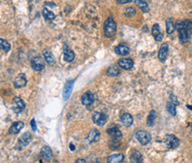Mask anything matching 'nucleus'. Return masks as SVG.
<instances>
[{
	"instance_id": "obj_29",
	"label": "nucleus",
	"mask_w": 192,
	"mask_h": 163,
	"mask_svg": "<svg viewBox=\"0 0 192 163\" xmlns=\"http://www.w3.org/2000/svg\"><path fill=\"white\" fill-rule=\"evenodd\" d=\"M167 109L168 113L171 114V115L175 116V114H176V107H175V104H174L173 102H168V103H167Z\"/></svg>"
},
{
	"instance_id": "obj_3",
	"label": "nucleus",
	"mask_w": 192,
	"mask_h": 163,
	"mask_svg": "<svg viewBox=\"0 0 192 163\" xmlns=\"http://www.w3.org/2000/svg\"><path fill=\"white\" fill-rule=\"evenodd\" d=\"M135 137H136L137 140L139 141L143 146H146V145H148L151 142V135H150V133H148L147 131H145V130H139V131H137L136 134H135Z\"/></svg>"
},
{
	"instance_id": "obj_31",
	"label": "nucleus",
	"mask_w": 192,
	"mask_h": 163,
	"mask_svg": "<svg viewBox=\"0 0 192 163\" xmlns=\"http://www.w3.org/2000/svg\"><path fill=\"white\" fill-rule=\"evenodd\" d=\"M0 43H1V48H2L6 53H8L9 50H10V48H11L10 44H9L7 41L5 40V39H3V38L0 39Z\"/></svg>"
},
{
	"instance_id": "obj_43",
	"label": "nucleus",
	"mask_w": 192,
	"mask_h": 163,
	"mask_svg": "<svg viewBox=\"0 0 192 163\" xmlns=\"http://www.w3.org/2000/svg\"><path fill=\"white\" fill-rule=\"evenodd\" d=\"M191 15H192V12H191Z\"/></svg>"
},
{
	"instance_id": "obj_36",
	"label": "nucleus",
	"mask_w": 192,
	"mask_h": 163,
	"mask_svg": "<svg viewBox=\"0 0 192 163\" xmlns=\"http://www.w3.org/2000/svg\"><path fill=\"white\" fill-rule=\"evenodd\" d=\"M131 1H132V0H117L118 4H120V5H124V4L129 3V2H131Z\"/></svg>"
},
{
	"instance_id": "obj_9",
	"label": "nucleus",
	"mask_w": 192,
	"mask_h": 163,
	"mask_svg": "<svg viewBox=\"0 0 192 163\" xmlns=\"http://www.w3.org/2000/svg\"><path fill=\"white\" fill-rule=\"evenodd\" d=\"M74 83H75V82L73 81V80H71V81L66 82V83L65 84V87L63 89V99L65 100L68 99V98L70 97V94H71L72 91H73Z\"/></svg>"
},
{
	"instance_id": "obj_38",
	"label": "nucleus",
	"mask_w": 192,
	"mask_h": 163,
	"mask_svg": "<svg viewBox=\"0 0 192 163\" xmlns=\"http://www.w3.org/2000/svg\"><path fill=\"white\" fill-rule=\"evenodd\" d=\"M75 163H86V161L84 159H78L75 161Z\"/></svg>"
},
{
	"instance_id": "obj_24",
	"label": "nucleus",
	"mask_w": 192,
	"mask_h": 163,
	"mask_svg": "<svg viewBox=\"0 0 192 163\" xmlns=\"http://www.w3.org/2000/svg\"><path fill=\"white\" fill-rule=\"evenodd\" d=\"M135 6H138L144 12H148L150 10L148 4L144 0H135Z\"/></svg>"
},
{
	"instance_id": "obj_16",
	"label": "nucleus",
	"mask_w": 192,
	"mask_h": 163,
	"mask_svg": "<svg viewBox=\"0 0 192 163\" xmlns=\"http://www.w3.org/2000/svg\"><path fill=\"white\" fill-rule=\"evenodd\" d=\"M24 127V123L22 122H14V123H12V126L10 127V128H9V131H10V133L11 134H18L21 129H22V128Z\"/></svg>"
},
{
	"instance_id": "obj_21",
	"label": "nucleus",
	"mask_w": 192,
	"mask_h": 163,
	"mask_svg": "<svg viewBox=\"0 0 192 163\" xmlns=\"http://www.w3.org/2000/svg\"><path fill=\"white\" fill-rule=\"evenodd\" d=\"M114 52L119 55H121V56H125V55H128L129 53V48L125 44H120V45H117L114 49Z\"/></svg>"
},
{
	"instance_id": "obj_15",
	"label": "nucleus",
	"mask_w": 192,
	"mask_h": 163,
	"mask_svg": "<svg viewBox=\"0 0 192 163\" xmlns=\"http://www.w3.org/2000/svg\"><path fill=\"white\" fill-rule=\"evenodd\" d=\"M167 53H168V44H163L158 52V58L160 59V61L164 62L166 60V58L167 57Z\"/></svg>"
},
{
	"instance_id": "obj_19",
	"label": "nucleus",
	"mask_w": 192,
	"mask_h": 163,
	"mask_svg": "<svg viewBox=\"0 0 192 163\" xmlns=\"http://www.w3.org/2000/svg\"><path fill=\"white\" fill-rule=\"evenodd\" d=\"M151 33H152V35L155 37V39L157 41L162 40L163 35H162V33L160 32V29H159L158 24H154V25H153L152 29H151Z\"/></svg>"
},
{
	"instance_id": "obj_40",
	"label": "nucleus",
	"mask_w": 192,
	"mask_h": 163,
	"mask_svg": "<svg viewBox=\"0 0 192 163\" xmlns=\"http://www.w3.org/2000/svg\"><path fill=\"white\" fill-rule=\"evenodd\" d=\"M187 107H188V108H190V109H192V106H190V105H187Z\"/></svg>"
},
{
	"instance_id": "obj_37",
	"label": "nucleus",
	"mask_w": 192,
	"mask_h": 163,
	"mask_svg": "<svg viewBox=\"0 0 192 163\" xmlns=\"http://www.w3.org/2000/svg\"><path fill=\"white\" fill-rule=\"evenodd\" d=\"M171 99L173 100V103H174V104H178V103H177V99H176V97H175V96H174V95H171Z\"/></svg>"
},
{
	"instance_id": "obj_26",
	"label": "nucleus",
	"mask_w": 192,
	"mask_h": 163,
	"mask_svg": "<svg viewBox=\"0 0 192 163\" xmlns=\"http://www.w3.org/2000/svg\"><path fill=\"white\" fill-rule=\"evenodd\" d=\"M166 24H167V34H172L175 29V26L174 25V22H173V19L168 18L166 21Z\"/></svg>"
},
{
	"instance_id": "obj_23",
	"label": "nucleus",
	"mask_w": 192,
	"mask_h": 163,
	"mask_svg": "<svg viewBox=\"0 0 192 163\" xmlns=\"http://www.w3.org/2000/svg\"><path fill=\"white\" fill-rule=\"evenodd\" d=\"M144 157L140 151H135L130 156V163H143Z\"/></svg>"
},
{
	"instance_id": "obj_6",
	"label": "nucleus",
	"mask_w": 192,
	"mask_h": 163,
	"mask_svg": "<svg viewBox=\"0 0 192 163\" xmlns=\"http://www.w3.org/2000/svg\"><path fill=\"white\" fill-rule=\"evenodd\" d=\"M31 67L35 71H41L45 67L44 60L41 57H39V56L35 57V58H33L31 59Z\"/></svg>"
},
{
	"instance_id": "obj_12",
	"label": "nucleus",
	"mask_w": 192,
	"mask_h": 163,
	"mask_svg": "<svg viewBox=\"0 0 192 163\" xmlns=\"http://www.w3.org/2000/svg\"><path fill=\"white\" fill-rule=\"evenodd\" d=\"M119 66L123 69L129 70L131 69L134 66V62L130 58H121L119 60Z\"/></svg>"
},
{
	"instance_id": "obj_10",
	"label": "nucleus",
	"mask_w": 192,
	"mask_h": 163,
	"mask_svg": "<svg viewBox=\"0 0 192 163\" xmlns=\"http://www.w3.org/2000/svg\"><path fill=\"white\" fill-rule=\"evenodd\" d=\"M53 151L49 146H43L41 150V157L44 161H49L53 158Z\"/></svg>"
},
{
	"instance_id": "obj_32",
	"label": "nucleus",
	"mask_w": 192,
	"mask_h": 163,
	"mask_svg": "<svg viewBox=\"0 0 192 163\" xmlns=\"http://www.w3.org/2000/svg\"><path fill=\"white\" fill-rule=\"evenodd\" d=\"M124 15L128 18H131L135 16V8H133V7H128V8L125 10V12H124Z\"/></svg>"
},
{
	"instance_id": "obj_14",
	"label": "nucleus",
	"mask_w": 192,
	"mask_h": 163,
	"mask_svg": "<svg viewBox=\"0 0 192 163\" xmlns=\"http://www.w3.org/2000/svg\"><path fill=\"white\" fill-rule=\"evenodd\" d=\"M106 131H107V134L109 135L111 137H112L113 139H120L122 137V134H121V130L116 127L108 128Z\"/></svg>"
},
{
	"instance_id": "obj_25",
	"label": "nucleus",
	"mask_w": 192,
	"mask_h": 163,
	"mask_svg": "<svg viewBox=\"0 0 192 163\" xmlns=\"http://www.w3.org/2000/svg\"><path fill=\"white\" fill-rule=\"evenodd\" d=\"M107 75L109 76H118L120 75L121 71L119 69V68H117L116 66H112L110 68H108V69L106 71Z\"/></svg>"
},
{
	"instance_id": "obj_30",
	"label": "nucleus",
	"mask_w": 192,
	"mask_h": 163,
	"mask_svg": "<svg viewBox=\"0 0 192 163\" xmlns=\"http://www.w3.org/2000/svg\"><path fill=\"white\" fill-rule=\"evenodd\" d=\"M43 17L45 18L46 20H48V21H52V20H53V19L55 18V14H54L53 12L49 11L48 9H43Z\"/></svg>"
},
{
	"instance_id": "obj_27",
	"label": "nucleus",
	"mask_w": 192,
	"mask_h": 163,
	"mask_svg": "<svg viewBox=\"0 0 192 163\" xmlns=\"http://www.w3.org/2000/svg\"><path fill=\"white\" fill-rule=\"evenodd\" d=\"M43 57H44V59H45V61L48 64H53V62H54V60H55L53 53H51L50 51H47V50H45L43 52Z\"/></svg>"
},
{
	"instance_id": "obj_41",
	"label": "nucleus",
	"mask_w": 192,
	"mask_h": 163,
	"mask_svg": "<svg viewBox=\"0 0 192 163\" xmlns=\"http://www.w3.org/2000/svg\"><path fill=\"white\" fill-rule=\"evenodd\" d=\"M190 129H191V132H192V124H191V126H190Z\"/></svg>"
},
{
	"instance_id": "obj_33",
	"label": "nucleus",
	"mask_w": 192,
	"mask_h": 163,
	"mask_svg": "<svg viewBox=\"0 0 192 163\" xmlns=\"http://www.w3.org/2000/svg\"><path fill=\"white\" fill-rule=\"evenodd\" d=\"M184 25L187 32L190 34V35L192 34V21L190 20H184Z\"/></svg>"
},
{
	"instance_id": "obj_34",
	"label": "nucleus",
	"mask_w": 192,
	"mask_h": 163,
	"mask_svg": "<svg viewBox=\"0 0 192 163\" xmlns=\"http://www.w3.org/2000/svg\"><path fill=\"white\" fill-rule=\"evenodd\" d=\"M121 143L120 141H118V139H113L112 142L109 143V147L112 149H118L121 147Z\"/></svg>"
},
{
	"instance_id": "obj_13",
	"label": "nucleus",
	"mask_w": 192,
	"mask_h": 163,
	"mask_svg": "<svg viewBox=\"0 0 192 163\" xmlns=\"http://www.w3.org/2000/svg\"><path fill=\"white\" fill-rule=\"evenodd\" d=\"M13 84L16 88H22L27 84V78L24 74H20L19 76L15 78L13 82Z\"/></svg>"
},
{
	"instance_id": "obj_2",
	"label": "nucleus",
	"mask_w": 192,
	"mask_h": 163,
	"mask_svg": "<svg viewBox=\"0 0 192 163\" xmlns=\"http://www.w3.org/2000/svg\"><path fill=\"white\" fill-rule=\"evenodd\" d=\"M117 30L116 22L112 18L109 17L104 24V33L106 37H112L115 35Z\"/></svg>"
},
{
	"instance_id": "obj_5",
	"label": "nucleus",
	"mask_w": 192,
	"mask_h": 163,
	"mask_svg": "<svg viewBox=\"0 0 192 163\" xmlns=\"http://www.w3.org/2000/svg\"><path fill=\"white\" fill-rule=\"evenodd\" d=\"M166 146L169 149H175L180 145V141L175 135H167L165 139Z\"/></svg>"
},
{
	"instance_id": "obj_20",
	"label": "nucleus",
	"mask_w": 192,
	"mask_h": 163,
	"mask_svg": "<svg viewBox=\"0 0 192 163\" xmlns=\"http://www.w3.org/2000/svg\"><path fill=\"white\" fill-rule=\"evenodd\" d=\"M124 160V155L122 153H118V154H112L108 157L107 162L108 163H121Z\"/></svg>"
},
{
	"instance_id": "obj_42",
	"label": "nucleus",
	"mask_w": 192,
	"mask_h": 163,
	"mask_svg": "<svg viewBox=\"0 0 192 163\" xmlns=\"http://www.w3.org/2000/svg\"><path fill=\"white\" fill-rule=\"evenodd\" d=\"M53 163H58V162H53Z\"/></svg>"
},
{
	"instance_id": "obj_17",
	"label": "nucleus",
	"mask_w": 192,
	"mask_h": 163,
	"mask_svg": "<svg viewBox=\"0 0 192 163\" xmlns=\"http://www.w3.org/2000/svg\"><path fill=\"white\" fill-rule=\"evenodd\" d=\"M99 137H100V132H99L98 129H96V128L91 129V130L89 132V135H88V140H89V143L97 142V141L99 139Z\"/></svg>"
},
{
	"instance_id": "obj_22",
	"label": "nucleus",
	"mask_w": 192,
	"mask_h": 163,
	"mask_svg": "<svg viewBox=\"0 0 192 163\" xmlns=\"http://www.w3.org/2000/svg\"><path fill=\"white\" fill-rule=\"evenodd\" d=\"M75 58V53L74 52L69 49L66 45H65L64 47V59L67 62H71L72 60H74Z\"/></svg>"
},
{
	"instance_id": "obj_35",
	"label": "nucleus",
	"mask_w": 192,
	"mask_h": 163,
	"mask_svg": "<svg viewBox=\"0 0 192 163\" xmlns=\"http://www.w3.org/2000/svg\"><path fill=\"white\" fill-rule=\"evenodd\" d=\"M31 127H32V129H33V131H34V132H35V131H36V124H35V119L31 120Z\"/></svg>"
},
{
	"instance_id": "obj_8",
	"label": "nucleus",
	"mask_w": 192,
	"mask_h": 163,
	"mask_svg": "<svg viewBox=\"0 0 192 163\" xmlns=\"http://www.w3.org/2000/svg\"><path fill=\"white\" fill-rule=\"evenodd\" d=\"M31 138H32L31 134H30L29 132H26V133H24V134L20 137V139L18 141V145H19V146H20L21 148L26 147V146H28L29 143H30Z\"/></svg>"
},
{
	"instance_id": "obj_7",
	"label": "nucleus",
	"mask_w": 192,
	"mask_h": 163,
	"mask_svg": "<svg viewBox=\"0 0 192 163\" xmlns=\"http://www.w3.org/2000/svg\"><path fill=\"white\" fill-rule=\"evenodd\" d=\"M93 122L99 126H102L105 124V122H107V116L103 113H95L93 114Z\"/></svg>"
},
{
	"instance_id": "obj_11",
	"label": "nucleus",
	"mask_w": 192,
	"mask_h": 163,
	"mask_svg": "<svg viewBox=\"0 0 192 163\" xmlns=\"http://www.w3.org/2000/svg\"><path fill=\"white\" fill-rule=\"evenodd\" d=\"M94 102V95L91 91H86L82 95V103L84 105H91Z\"/></svg>"
},
{
	"instance_id": "obj_18",
	"label": "nucleus",
	"mask_w": 192,
	"mask_h": 163,
	"mask_svg": "<svg viewBox=\"0 0 192 163\" xmlns=\"http://www.w3.org/2000/svg\"><path fill=\"white\" fill-rule=\"evenodd\" d=\"M121 121L122 122V124L124 126H127V127H129L132 125L133 123V117L131 114H129L128 113H125L123 114L121 117Z\"/></svg>"
},
{
	"instance_id": "obj_28",
	"label": "nucleus",
	"mask_w": 192,
	"mask_h": 163,
	"mask_svg": "<svg viewBox=\"0 0 192 163\" xmlns=\"http://www.w3.org/2000/svg\"><path fill=\"white\" fill-rule=\"evenodd\" d=\"M155 118H156V112L154 110H151L150 114L148 115V118H147V125L149 127L153 126L154 122H155Z\"/></svg>"
},
{
	"instance_id": "obj_4",
	"label": "nucleus",
	"mask_w": 192,
	"mask_h": 163,
	"mask_svg": "<svg viewBox=\"0 0 192 163\" xmlns=\"http://www.w3.org/2000/svg\"><path fill=\"white\" fill-rule=\"evenodd\" d=\"M12 109L15 114H20L25 109V103L20 97H15L12 100Z\"/></svg>"
},
{
	"instance_id": "obj_39",
	"label": "nucleus",
	"mask_w": 192,
	"mask_h": 163,
	"mask_svg": "<svg viewBox=\"0 0 192 163\" xmlns=\"http://www.w3.org/2000/svg\"><path fill=\"white\" fill-rule=\"evenodd\" d=\"M69 146H70V149H71L72 151H74V150L75 149V146H74V145H73V144H70Z\"/></svg>"
},
{
	"instance_id": "obj_1",
	"label": "nucleus",
	"mask_w": 192,
	"mask_h": 163,
	"mask_svg": "<svg viewBox=\"0 0 192 163\" xmlns=\"http://www.w3.org/2000/svg\"><path fill=\"white\" fill-rule=\"evenodd\" d=\"M175 29L178 30V35H179V38H180L181 43L185 44L187 43L190 35L187 32L186 29H185V25H184V21H177L175 22Z\"/></svg>"
}]
</instances>
